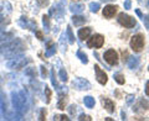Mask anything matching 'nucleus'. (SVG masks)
Here are the masks:
<instances>
[{"label": "nucleus", "instance_id": "473e14b6", "mask_svg": "<svg viewBox=\"0 0 149 121\" xmlns=\"http://www.w3.org/2000/svg\"><path fill=\"white\" fill-rule=\"evenodd\" d=\"M74 1H77V0H74Z\"/></svg>", "mask_w": 149, "mask_h": 121}, {"label": "nucleus", "instance_id": "393cba45", "mask_svg": "<svg viewBox=\"0 0 149 121\" xmlns=\"http://www.w3.org/2000/svg\"><path fill=\"white\" fill-rule=\"evenodd\" d=\"M130 5H132L130 0H125L124 1V9H130Z\"/></svg>", "mask_w": 149, "mask_h": 121}, {"label": "nucleus", "instance_id": "b1692460", "mask_svg": "<svg viewBox=\"0 0 149 121\" xmlns=\"http://www.w3.org/2000/svg\"><path fill=\"white\" fill-rule=\"evenodd\" d=\"M54 120H70L68 118H67V116L66 115H56L55 116V118H54Z\"/></svg>", "mask_w": 149, "mask_h": 121}, {"label": "nucleus", "instance_id": "20e7f679", "mask_svg": "<svg viewBox=\"0 0 149 121\" xmlns=\"http://www.w3.org/2000/svg\"><path fill=\"white\" fill-rule=\"evenodd\" d=\"M103 57H104L106 62L108 64H111V66H116V64L118 63V53L116 52L114 50L106 51L104 54H103Z\"/></svg>", "mask_w": 149, "mask_h": 121}, {"label": "nucleus", "instance_id": "1a4fd4ad", "mask_svg": "<svg viewBox=\"0 0 149 121\" xmlns=\"http://www.w3.org/2000/svg\"><path fill=\"white\" fill-rule=\"evenodd\" d=\"M102 105L104 106V109L108 111V113H113L114 111V103L111 99H108V98H103V99H102Z\"/></svg>", "mask_w": 149, "mask_h": 121}, {"label": "nucleus", "instance_id": "7ed1b4c3", "mask_svg": "<svg viewBox=\"0 0 149 121\" xmlns=\"http://www.w3.org/2000/svg\"><path fill=\"white\" fill-rule=\"evenodd\" d=\"M104 43V37L102 35H93L90 40H88V47L91 48H101Z\"/></svg>", "mask_w": 149, "mask_h": 121}, {"label": "nucleus", "instance_id": "4468645a", "mask_svg": "<svg viewBox=\"0 0 149 121\" xmlns=\"http://www.w3.org/2000/svg\"><path fill=\"white\" fill-rule=\"evenodd\" d=\"M83 103H85V105L87 106V108H93L95 106V98L92 96H86L85 99H83Z\"/></svg>", "mask_w": 149, "mask_h": 121}, {"label": "nucleus", "instance_id": "f03ea898", "mask_svg": "<svg viewBox=\"0 0 149 121\" xmlns=\"http://www.w3.org/2000/svg\"><path fill=\"white\" fill-rule=\"evenodd\" d=\"M118 22L122 26L127 27V29H132V27H134L136 24H137L136 19L127 15V14H124V12H122V14H119L118 15Z\"/></svg>", "mask_w": 149, "mask_h": 121}, {"label": "nucleus", "instance_id": "412c9836", "mask_svg": "<svg viewBox=\"0 0 149 121\" xmlns=\"http://www.w3.org/2000/svg\"><path fill=\"white\" fill-rule=\"evenodd\" d=\"M58 76H60V79H61L62 82H67V73L65 72V69H61V71H60Z\"/></svg>", "mask_w": 149, "mask_h": 121}, {"label": "nucleus", "instance_id": "4be33fe9", "mask_svg": "<svg viewBox=\"0 0 149 121\" xmlns=\"http://www.w3.org/2000/svg\"><path fill=\"white\" fill-rule=\"evenodd\" d=\"M42 22H44V26H46V30H49V27H50L49 16H44V17H42Z\"/></svg>", "mask_w": 149, "mask_h": 121}, {"label": "nucleus", "instance_id": "f257e3e1", "mask_svg": "<svg viewBox=\"0 0 149 121\" xmlns=\"http://www.w3.org/2000/svg\"><path fill=\"white\" fill-rule=\"evenodd\" d=\"M130 47L134 52H141L144 47V36L138 34V35H134L130 40Z\"/></svg>", "mask_w": 149, "mask_h": 121}, {"label": "nucleus", "instance_id": "2f4dec72", "mask_svg": "<svg viewBox=\"0 0 149 121\" xmlns=\"http://www.w3.org/2000/svg\"><path fill=\"white\" fill-rule=\"evenodd\" d=\"M107 1H109V0H107Z\"/></svg>", "mask_w": 149, "mask_h": 121}, {"label": "nucleus", "instance_id": "6e6552de", "mask_svg": "<svg viewBox=\"0 0 149 121\" xmlns=\"http://www.w3.org/2000/svg\"><path fill=\"white\" fill-rule=\"evenodd\" d=\"M27 62V59H24V58H15V59H13L11 62H9L8 64V67L9 68H13V69H15V68H21L24 64H26Z\"/></svg>", "mask_w": 149, "mask_h": 121}, {"label": "nucleus", "instance_id": "dca6fc26", "mask_svg": "<svg viewBox=\"0 0 149 121\" xmlns=\"http://www.w3.org/2000/svg\"><path fill=\"white\" fill-rule=\"evenodd\" d=\"M114 80L118 83V84H124L125 79H124V76L122 73H116L114 74Z\"/></svg>", "mask_w": 149, "mask_h": 121}, {"label": "nucleus", "instance_id": "0eeeda50", "mask_svg": "<svg viewBox=\"0 0 149 121\" xmlns=\"http://www.w3.org/2000/svg\"><path fill=\"white\" fill-rule=\"evenodd\" d=\"M117 6L116 5H107L104 6L103 9V16L107 17V19H111V17H113L116 14H117Z\"/></svg>", "mask_w": 149, "mask_h": 121}, {"label": "nucleus", "instance_id": "423d86ee", "mask_svg": "<svg viewBox=\"0 0 149 121\" xmlns=\"http://www.w3.org/2000/svg\"><path fill=\"white\" fill-rule=\"evenodd\" d=\"M95 71H96V78L98 83H101L102 85H104L107 80H108V77H107V74L104 73V71H102L100 66H95Z\"/></svg>", "mask_w": 149, "mask_h": 121}, {"label": "nucleus", "instance_id": "c85d7f7f", "mask_svg": "<svg viewBox=\"0 0 149 121\" xmlns=\"http://www.w3.org/2000/svg\"><path fill=\"white\" fill-rule=\"evenodd\" d=\"M45 115H46V111L42 109L41 110V115H40V120H44L45 119Z\"/></svg>", "mask_w": 149, "mask_h": 121}, {"label": "nucleus", "instance_id": "39448f33", "mask_svg": "<svg viewBox=\"0 0 149 121\" xmlns=\"http://www.w3.org/2000/svg\"><path fill=\"white\" fill-rule=\"evenodd\" d=\"M73 87H76L77 89H80V90H83V89L87 90L91 88V84L85 78H77L76 80H73Z\"/></svg>", "mask_w": 149, "mask_h": 121}, {"label": "nucleus", "instance_id": "aec40b11", "mask_svg": "<svg viewBox=\"0 0 149 121\" xmlns=\"http://www.w3.org/2000/svg\"><path fill=\"white\" fill-rule=\"evenodd\" d=\"M77 57H80V59L82 60L83 63H88V59H87V56L82 53V51H78L77 52Z\"/></svg>", "mask_w": 149, "mask_h": 121}, {"label": "nucleus", "instance_id": "6ab92c4d", "mask_svg": "<svg viewBox=\"0 0 149 121\" xmlns=\"http://www.w3.org/2000/svg\"><path fill=\"white\" fill-rule=\"evenodd\" d=\"M67 35H68V41H70V43H73V42H74V36H73V34H72L71 26H67Z\"/></svg>", "mask_w": 149, "mask_h": 121}, {"label": "nucleus", "instance_id": "c756f323", "mask_svg": "<svg viewBox=\"0 0 149 121\" xmlns=\"http://www.w3.org/2000/svg\"><path fill=\"white\" fill-rule=\"evenodd\" d=\"M78 119H80V120H85V119H86V120H91V119H90V116H87V115H81Z\"/></svg>", "mask_w": 149, "mask_h": 121}, {"label": "nucleus", "instance_id": "9b49d317", "mask_svg": "<svg viewBox=\"0 0 149 121\" xmlns=\"http://www.w3.org/2000/svg\"><path fill=\"white\" fill-rule=\"evenodd\" d=\"M127 64H128V67L132 68V69L137 68V67L139 66V58H137V57H130V58L128 59Z\"/></svg>", "mask_w": 149, "mask_h": 121}, {"label": "nucleus", "instance_id": "a211bd4d", "mask_svg": "<svg viewBox=\"0 0 149 121\" xmlns=\"http://www.w3.org/2000/svg\"><path fill=\"white\" fill-rule=\"evenodd\" d=\"M100 8H101L100 3H91L90 4V9H91L92 12H97V11L100 10Z\"/></svg>", "mask_w": 149, "mask_h": 121}, {"label": "nucleus", "instance_id": "9d476101", "mask_svg": "<svg viewBox=\"0 0 149 121\" xmlns=\"http://www.w3.org/2000/svg\"><path fill=\"white\" fill-rule=\"evenodd\" d=\"M91 32H92L91 27H83V29H81L80 31H78V37H80V40L85 41V40H87L88 37H90Z\"/></svg>", "mask_w": 149, "mask_h": 121}, {"label": "nucleus", "instance_id": "f8f14e48", "mask_svg": "<svg viewBox=\"0 0 149 121\" xmlns=\"http://www.w3.org/2000/svg\"><path fill=\"white\" fill-rule=\"evenodd\" d=\"M72 21H73V24L76 25V26H80L82 24H85L86 22V19L83 17V16H80V15H74L72 17Z\"/></svg>", "mask_w": 149, "mask_h": 121}, {"label": "nucleus", "instance_id": "bb28decb", "mask_svg": "<svg viewBox=\"0 0 149 121\" xmlns=\"http://www.w3.org/2000/svg\"><path fill=\"white\" fill-rule=\"evenodd\" d=\"M46 94H47V103H49V101H50V98H51V91H50V89H49V88H46Z\"/></svg>", "mask_w": 149, "mask_h": 121}, {"label": "nucleus", "instance_id": "2eb2a0df", "mask_svg": "<svg viewBox=\"0 0 149 121\" xmlns=\"http://www.w3.org/2000/svg\"><path fill=\"white\" fill-rule=\"evenodd\" d=\"M67 105V98L66 96H61V99H60V101L57 103V108L60 110H63L65 108H66Z\"/></svg>", "mask_w": 149, "mask_h": 121}, {"label": "nucleus", "instance_id": "ddd939ff", "mask_svg": "<svg viewBox=\"0 0 149 121\" xmlns=\"http://www.w3.org/2000/svg\"><path fill=\"white\" fill-rule=\"evenodd\" d=\"M70 9H71V11L74 12V14H80V12L83 11L85 6L81 5V4H74V5H71V6H70Z\"/></svg>", "mask_w": 149, "mask_h": 121}, {"label": "nucleus", "instance_id": "5701e85b", "mask_svg": "<svg viewBox=\"0 0 149 121\" xmlns=\"http://www.w3.org/2000/svg\"><path fill=\"white\" fill-rule=\"evenodd\" d=\"M36 1H37V4H39L40 6H42V8L49 5V0H36Z\"/></svg>", "mask_w": 149, "mask_h": 121}, {"label": "nucleus", "instance_id": "cd10ccee", "mask_svg": "<svg viewBox=\"0 0 149 121\" xmlns=\"http://www.w3.org/2000/svg\"><path fill=\"white\" fill-rule=\"evenodd\" d=\"M36 35L39 37V40H44V36H42V32L41 31H36Z\"/></svg>", "mask_w": 149, "mask_h": 121}, {"label": "nucleus", "instance_id": "a878e982", "mask_svg": "<svg viewBox=\"0 0 149 121\" xmlns=\"http://www.w3.org/2000/svg\"><path fill=\"white\" fill-rule=\"evenodd\" d=\"M41 74H42L44 78H46V76H47V71H46L44 67H41Z\"/></svg>", "mask_w": 149, "mask_h": 121}, {"label": "nucleus", "instance_id": "7c9ffc66", "mask_svg": "<svg viewBox=\"0 0 149 121\" xmlns=\"http://www.w3.org/2000/svg\"><path fill=\"white\" fill-rule=\"evenodd\" d=\"M146 94L149 96V80L147 82V85H146Z\"/></svg>", "mask_w": 149, "mask_h": 121}, {"label": "nucleus", "instance_id": "f3484780", "mask_svg": "<svg viewBox=\"0 0 149 121\" xmlns=\"http://www.w3.org/2000/svg\"><path fill=\"white\" fill-rule=\"evenodd\" d=\"M55 52H56V46H52V43H49V50L46 51V56L50 57V56L55 54Z\"/></svg>", "mask_w": 149, "mask_h": 121}]
</instances>
